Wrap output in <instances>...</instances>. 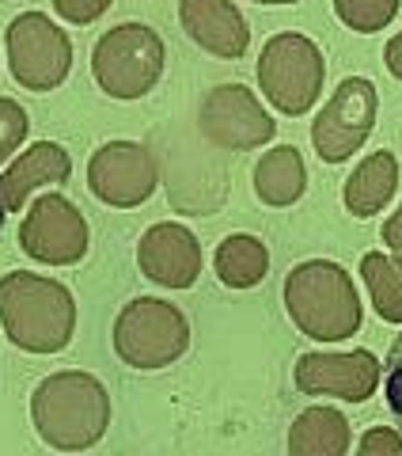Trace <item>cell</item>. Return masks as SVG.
Instances as JSON below:
<instances>
[{
    "instance_id": "16",
    "label": "cell",
    "mask_w": 402,
    "mask_h": 456,
    "mask_svg": "<svg viewBox=\"0 0 402 456\" xmlns=\"http://www.w3.org/2000/svg\"><path fill=\"white\" fill-rule=\"evenodd\" d=\"M254 191L266 206H274V209L296 206L308 191V167H304L300 149H293V145L269 149L262 160L254 164Z\"/></svg>"
},
{
    "instance_id": "23",
    "label": "cell",
    "mask_w": 402,
    "mask_h": 456,
    "mask_svg": "<svg viewBox=\"0 0 402 456\" xmlns=\"http://www.w3.org/2000/svg\"><path fill=\"white\" fill-rule=\"evenodd\" d=\"M383 399H387V411L395 415V422L402 426V335L391 342V350H387V365H383Z\"/></svg>"
},
{
    "instance_id": "21",
    "label": "cell",
    "mask_w": 402,
    "mask_h": 456,
    "mask_svg": "<svg viewBox=\"0 0 402 456\" xmlns=\"http://www.w3.org/2000/svg\"><path fill=\"white\" fill-rule=\"evenodd\" d=\"M402 0H334L338 20L357 35H376L398 16Z\"/></svg>"
},
{
    "instance_id": "10",
    "label": "cell",
    "mask_w": 402,
    "mask_h": 456,
    "mask_svg": "<svg viewBox=\"0 0 402 456\" xmlns=\"http://www.w3.org/2000/svg\"><path fill=\"white\" fill-rule=\"evenodd\" d=\"M197 126L217 149H232V152H247L266 145L269 137H277L274 118L266 114V107L254 99L251 88L243 84H221L201 99L197 110Z\"/></svg>"
},
{
    "instance_id": "8",
    "label": "cell",
    "mask_w": 402,
    "mask_h": 456,
    "mask_svg": "<svg viewBox=\"0 0 402 456\" xmlns=\"http://www.w3.org/2000/svg\"><path fill=\"white\" fill-rule=\"evenodd\" d=\"M376 88L365 77H350L338 84V92L330 95V103L315 114L311 126V145L326 164L350 160L368 141L372 126H376Z\"/></svg>"
},
{
    "instance_id": "13",
    "label": "cell",
    "mask_w": 402,
    "mask_h": 456,
    "mask_svg": "<svg viewBox=\"0 0 402 456\" xmlns=\"http://www.w3.org/2000/svg\"><path fill=\"white\" fill-rule=\"evenodd\" d=\"M141 274L164 289H190L201 274V244L186 224L160 221L137 244Z\"/></svg>"
},
{
    "instance_id": "28",
    "label": "cell",
    "mask_w": 402,
    "mask_h": 456,
    "mask_svg": "<svg viewBox=\"0 0 402 456\" xmlns=\"http://www.w3.org/2000/svg\"><path fill=\"white\" fill-rule=\"evenodd\" d=\"M254 4H296V0H254Z\"/></svg>"
},
{
    "instance_id": "20",
    "label": "cell",
    "mask_w": 402,
    "mask_h": 456,
    "mask_svg": "<svg viewBox=\"0 0 402 456\" xmlns=\"http://www.w3.org/2000/svg\"><path fill=\"white\" fill-rule=\"evenodd\" d=\"M361 278L372 293V308L387 323H402V255L391 259V255L368 251L361 259Z\"/></svg>"
},
{
    "instance_id": "2",
    "label": "cell",
    "mask_w": 402,
    "mask_h": 456,
    "mask_svg": "<svg viewBox=\"0 0 402 456\" xmlns=\"http://www.w3.org/2000/svg\"><path fill=\"white\" fill-rule=\"evenodd\" d=\"M0 323L20 350L57 354L73 342L76 301L61 281L31 270H12L0 278Z\"/></svg>"
},
{
    "instance_id": "11",
    "label": "cell",
    "mask_w": 402,
    "mask_h": 456,
    "mask_svg": "<svg viewBox=\"0 0 402 456\" xmlns=\"http://www.w3.org/2000/svg\"><path fill=\"white\" fill-rule=\"evenodd\" d=\"M156 183H160V167L141 141H107L88 160L92 194L114 209H133L149 202Z\"/></svg>"
},
{
    "instance_id": "22",
    "label": "cell",
    "mask_w": 402,
    "mask_h": 456,
    "mask_svg": "<svg viewBox=\"0 0 402 456\" xmlns=\"http://www.w3.org/2000/svg\"><path fill=\"white\" fill-rule=\"evenodd\" d=\"M27 130H31V122H27V110L16 103V99L0 95V164H4L8 156L23 145Z\"/></svg>"
},
{
    "instance_id": "14",
    "label": "cell",
    "mask_w": 402,
    "mask_h": 456,
    "mask_svg": "<svg viewBox=\"0 0 402 456\" xmlns=\"http://www.w3.org/2000/svg\"><path fill=\"white\" fill-rule=\"evenodd\" d=\"M182 31L205 53L236 61L251 46V27L232 0H179Z\"/></svg>"
},
{
    "instance_id": "9",
    "label": "cell",
    "mask_w": 402,
    "mask_h": 456,
    "mask_svg": "<svg viewBox=\"0 0 402 456\" xmlns=\"http://www.w3.org/2000/svg\"><path fill=\"white\" fill-rule=\"evenodd\" d=\"M27 259L46 266H73L88 255V221L65 194H42L20 224Z\"/></svg>"
},
{
    "instance_id": "24",
    "label": "cell",
    "mask_w": 402,
    "mask_h": 456,
    "mask_svg": "<svg viewBox=\"0 0 402 456\" xmlns=\"http://www.w3.org/2000/svg\"><path fill=\"white\" fill-rule=\"evenodd\" d=\"M114 4V0H53V12L61 20H68V23H80V27H88V23H95L103 12Z\"/></svg>"
},
{
    "instance_id": "26",
    "label": "cell",
    "mask_w": 402,
    "mask_h": 456,
    "mask_svg": "<svg viewBox=\"0 0 402 456\" xmlns=\"http://www.w3.org/2000/svg\"><path fill=\"white\" fill-rule=\"evenodd\" d=\"M383 244L391 248L395 255H402V206L387 217V224H383Z\"/></svg>"
},
{
    "instance_id": "19",
    "label": "cell",
    "mask_w": 402,
    "mask_h": 456,
    "mask_svg": "<svg viewBox=\"0 0 402 456\" xmlns=\"http://www.w3.org/2000/svg\"><path fill=\"white\" fill-rule=\"evenodd\" d=\"M213 266H217V278L228 289H251V285H258L269 274V251L262 240L239 232V236L221 240Z\"/></svg>"
},
{
    "instance_id": "7",
    "label": "cell",
    "mask_w": 402,
    "mask_h": 456,
    "mask_svg": "<svg viewBox=\"0 0 402 456\" xmlns=\"http://www.w3.org/2000/svg\"><path fill=\"white\" fill-rule=\"evenodd\" d=\"M8 65L27 92H53L61 88L73 69V42L42 12H23L8 23L4 35Z\"/></svg>"
},
{
    "instance_id": "3",
    "label": "cell",
    "mask_w": 402,
    "mask_h": 456,
    "mask_svg": "<svg viewBox=\"0 0 402 456\" xmlns=\"http://www.w3.org/2000/svg\"><path fill=\"white\" fill-rule=\"evenodd\" d=\"M285 308L293 323L315 342H342L361 331V297L353 278L330 259H308L285 278Z\"/></svg>"
},
{
    "instance_id": "1",
    "label": "cell",
    "mask_w": 402,
    "mask_h": 456,
    "mask_svg": "<svg viewBox=\"0 0 402 456\" xmlns=\"http://www.w3.org/2000/svg\"><path fill=\"white\" fill-rule=\"evenodd\" d=\"M31 422L57 452H84L103 441L110 426V395L103 380L80 369L46 377L31 395Z\"/></svg>"
},
{
    "instance_id": "29",
    "label": "cell",
    "mask_w": 402,
    "mask_h": 456,
    "mask_svg": "<svg viewBox=\"0 0 402 456\" xmlns=\"http://www.w3.org/2000/svg\"><path fill=\"white\" fill-rule=\"evenodd\" d=\"M4 213H8V206H4V194H0V228H4Z\"/></svg>"
},
{
    "instance_id": "25",
    "label": "cell",
    "mask_w": 402,
    "mask_h": 456,
    "mask_svg": "<svg viewBox=\"0 0 402 456\" xmlns=\"http://www.w3.org/2000/svg\"><path fill=\"white\" fill-rule=\"evenodd\" d=\"M357 452H361V456H376V452L398 456V452H402V437H398L395 430H383V426H376V430H368V434L361 437Z\"/></svg>"
},
{
    "instance_id": "15",
    "label": "cell",
    "mask_w": 402,
    "mask_h": 456,
    "mask_svg": "<svg viewBox=\"0 0 402 456\" xmlns=\"http://www.w3.org/2000/svg\"><path fill=\"white\" fill-rule=\"evenodd\" d=\"M68 175H73L68 152L57 141H38L0 175V194H4L8 213H20L35 187H61V183H68Z\"/></svg>"
},
{
    "instance_id": "18",
    "label": "cell",
    "mask_w": 402,
    "mask_h": 456,
    "mask_svg": "<svg viewBox=\"0 0 402 456\" xmlns=\"http://www.w3.org/2000/svg\"><path fill=\"white\" fill-rule=\"evenodd\" d=\"M350 422L334 407H311L304 411L289 430L293 456H342L350 452Z\"/></svg>"
},
{
    "instance_id": "12",
    "label": "cell",
    "mask_w": 402,
    "mask_h": 456,
    "mask_svg": "<svg viewBox=\"0 0 402 456\" xmlns=\"http://www.w3.org/2000/svg\"><path fill=\"white\" fill-rule=\"evenodd\" d=\"M293 377L304 395H338V399H350V403H365L380 388V362L372 350L304 354L296 362Z\"/></svg>"
},
{
    "instance_id": "6",
    "label": "cell",
    "mask_w": 402,
    "mask_h": 456,
    "mask_svg": "<svg viewBox=\"0 0 402 456\" xmlns=\"http://www.w3.org/2000/svg\"><path fill=\"white\" fill-rule=\"evenodd\" d=\"M114 350L133 369H167L190 350V323L160 297H137L114 320Z\"/></svg>"
},
{
    "instance_id": "27",
    "label": "cell",
    "mask_w": 402,
    "mask_h": 456,
    "mask_svg": "<svg viewBox=\"0 0 402 456\" xmlns=\"http://www.w3.org/2000/svg\"><path fill=\"white\" fill-rule=\"evenodd\" d=\"M383 61H387V69H391V77H395V80H402V31H398L391 42H387Z\"/></svg>"
},
{
    "instance_id": "4",
    "label": "cell",
    "mask_w": 402,
    "mask_h": 456,
    "mask_svg": "<svg viewBox=\"0 0 402 456\" xmlns=\"http://www.w3.org/2000/svg\"><path fill=\"white\" fill-rule=\"evenodd\" d=\"M164 38L145 23H122L95 42L92 77L110 99H141L164 77Z\"/></svg>"
},
{
    "instance_id": "5",
    "label": "cell",
    "mask_w": 402,
    "mask_h": 456,
    "mask_svg": "<svg viewBox=\"0 0 402 456\" xmlns=\"http://www.w3.org/2000/svg\"><path fill=\"white\" fill-rule=\"evenodd\" d=\"M323 80H326L323 50L315 46L308 35L281 31L262 46V57H258V84H262V95L281 114H289V118L308 114L319 103Z\"/></svg>"
},
{
    "instance_id": "17",
    "label": "cell",
    "mask_w": 402,
    "mask_h": 456,
    "mask_svg": "<svg viewBox=\"0 0 402 456\" xmlns=\"http://www.w3.org/2000/svg\"><path fill=\"white\" fill-rule=\"evenodd\" d=\"M398 191V164L391 152H372L361 167H353V175L346 179L342 202L353 217H376V213L391 202Z\"/></svg>"
}]
</instances>
